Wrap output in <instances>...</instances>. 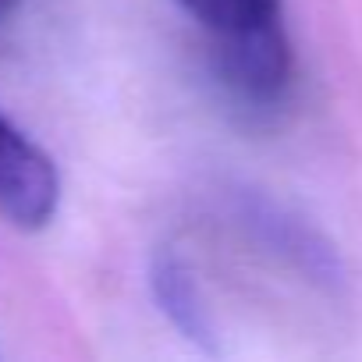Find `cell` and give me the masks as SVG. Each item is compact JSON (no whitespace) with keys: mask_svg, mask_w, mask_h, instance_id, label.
I'll list each match as a JSON object with an SVG mask.
<instances>
[{"mask_svg":"<svg viewBox=\"0 0 362 362\" xmlns=\"http://www.w3.org/2000/svg\"><path fill=\"white\" fill-rule=\"evenodd\" d=\"M214 68L217 78L256 110L277 107L295 78V54L284 22L263 25L242 36L214 40Z\"/></svg>","mask_w":362,"mask_h":362,"instance_id":"cell-1","label":"cell"},{"mask_svg":"<svg viewBox=\"0 0 362 362\" xmlns=\"http://www.w3.org/2000/svg\"><path fill=\"white\" fill-rule=\"evenodd\" d=\"M61 203V174L11 117L0 114V214L22 231H40Z\"/></svg>","mask_w":362,"mask_h":362,"instance_id":"cell-2","label":"cell"},{"mask_svg":"<svg viewBox=\"0 0 362 362\" xmlns=\"http://www.w3.org/2000/svg\"><path fill=\"white\" fill-rule=\"evenodd\" d=\"M153 288H156V298L163 305V313L185 330L192 341H206L210 337V320H206V309L199 302V291L177 256H160L156 267H153Z\"/></svg>","mask_w":362,"mask_h":362,"instance_id":"cell-3","label":"cell"},{"mask_svg":"<svg viewBox=\"0 0 362 362\" xmlns=\"http://www.w3.org/2000/svg\"><path fill=\"white\" fill-rule=\"evenodd\" d=\"M214 40L242 36L263 25L284 22L281 0H177Z\"/></svg>","mask_w":362,"mask_h":362,"instance_id":"cell-4","label":"cell"},{"mask_svg":"<svg viewBox=\"0 0 362 362\" xmlns=\"http://www.w3.org/2000/svg\"><path fill=\"white\" fill-rule=\"evenodd\" d=\"M15 4H18V0H0V18H8L15 11Z\"/></svg>","mask_w":362,"mask_h":362,"instance_id":"cell-5","label":"cell"}]
</instances>
